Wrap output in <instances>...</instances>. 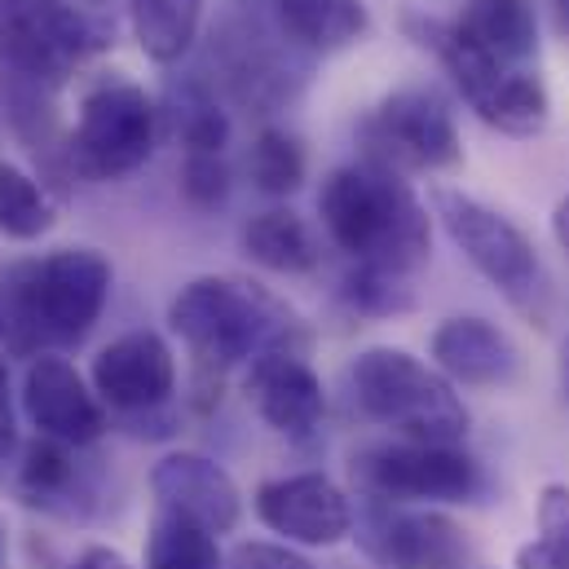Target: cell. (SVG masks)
Here are the masks:
<instances>
[{
    "instance_id": "obj_1",
    "label": "cell",
    "mask_w": 569,
    "mask_h": 569,
    "mask_svg": "<svg viewBox=\"0 0 569 569\" xmlns=\"http://www.w3.org/2000/svg\"><path fill=\"white\" fill-rule=\"evenodd\" d=\"M111 296V266L93 248H62L0 274V349L40 358L53 345H80Z\"/></svg>"
},
{
    "instance_id": "obj_2",
    "label": "cell",
    "mask_w": 569,
    "mask_h": 569,
    "mask_svg": "<svg viewBox=\"0 0 569 569\" xmlns=\"http://www.w3.org/2000/svg\"><path fill=\"white\" fill-rule=\"evenodd\" d=\"M318 212L331 243L358 266L407 274L428 257L425 203L393 168H380L371 159L336 168L318 194Z\"/></svg>"
},
{
    "instance_id": "obj_3",
    "label": "cell",
    "mask_w": 569,
    "mask_h": 569,
    "mask_svg": "<svg viewBox=\"0 0 569 569\" xmlns=\"http://www.w3.org/2000/svg\"><path fill=\"white\" fill-rule=\"evenodd\" d=\"M168 327L186 340L199 371H230L234 362L261 358L279 349L291 331V313L283 305L243 279H194L168 305Z\"/></svg>"
},
{
    "instance_id": "obj_4",
    "label": "cell",
    "mask_w": 569,
    "mask_h": 569,
    "mask_svg": "<svg viewBox=\"0 0 569 569\" xmlns=\"http://www.w3.org/2000/svg\"><path fill=\"white\" fill-rule=\"evenodd\" d=\"M349 393L367 420L402 432L407 441L455 446L468 432V411L450 389V380L393 345H376L353 358Z\"/></svg>"
},
{
    "instance_id": "obj_5",
    "label": "cell",
    "mask_w": 569,
    "mask_h": 569,
    "mask_svg": "<svg viewBox=\"0 0 569 569\" xmlns=\"http://www.w3.org/2000/svg\"><path fill=\"white\" fill-rule=\"evenodd\" d=\"M116 31V0H0V58L31 84H62Z\"/></svg>"
},
{
    "instance_id": "obj_6",
    "label": "cell",
    "mask_w": 569,
    "mask_h": 569,
    "mask_svg": "<svg viewBox=\"0 0 569 569\" xmlns=\"http://www.w3.org/2000/svg\"><path fill=\"white\" fill-rule=\"evenodd\" d=\"M432 212L441 221V230L455 239V248L468 257V266L495 287L517 313L543 322L548 318V300L552 283L548 270L535 252V243L495 208H486L481 199L437 186L432 190Z\"/></svg>"
},
{
    "instance_id": "obj_7",
    "label": "cell",
    "mask_w": 569,
    "mask_h": 569,
    "mask_svg": "<svg viewBox=\"0 0 569 569\" xmlns=\"http://www.w3.org/2000/svg\"><path fill=\"white\" fill-rule=\"evenodd\" d=\"M159 107L150 102L142 84L124 76H102L84 102L71 133V163L84 177H124L142 168L154 150Z\"/></svg>"
},
{
    "instance_id": "obj_8",
    "label": "cell",
    "mask_w": 569,
    "mask_h": 569,
    "mask_svg": "<svg viewBox=\"0 0 569 569\" xmlns=\"http://www.w3.org/2000/svg\"><path fill=\"white\" fill-rule=\"evenodd\" d=\"M367 159L393 172H441L463 159L459 129L432 89H398L362 120Z\"/></svg>"
},
{
    "instance_id": "obj_9",
    "label": "cell",
    "mask_w": 569,
    "mask_h": 569,
    "mask_svg": "<svg viewBox=\"0 0 569 569\" xmlns=\"http://www.w3.org/2000/svg\"><path fill=\"white\" fill-rule=\"evenodd\" d=\"M353 481L385 503L407 499H468L477 490V463L455 446L432 441H393L367 446L349 463Z\"/></svg>"
},
{
    "instance_id": "obj_10",
    "label": "cell",
    "mask_w": 569,
    "mask_h": 569,
    "mask_svg": "<svg viewBox=\"0 0 569 569\" xmlns=\"http://www.w3.org/2000/svg\"><path fill=\"white\" fill-rule=\"evenodd\" d=\"M358 543L385 569H459L463 566V530L441 512H402L385 499L358 521Z\"/></svg>"
},
{
    "instance_id": "obj_11",
    "label": "cell",
    "mask_w": 569,
    "mask_h": 569,
    "mask_svg": "<svg viewBox=\"0 0 569 569\" xmlns=\"http://www.w3.org/2000/svg\"><path fill=\"white\" fill-rule=\"evenodd\" d=\"M257 517L274 535H287L291 543H309V548H331L345 535H353V508L322 472L266 481L257 490Z\"/></svg>"
},
{
    "instance_id": "obj_12",
    "label": "cell",
    "mask_w": 569,
    "mask_h": 569,
    "mask_svg": "<svg viewBox=\"0 0 569 569\" xmlns=\"http://www.w3.org/2000/svg\"><path fill=\"white\" fill-rule=\"evenodd\" d=\"M150 490H154L163 512L186 517V521H194L212 535H226V530L239 526V508H243L239 486L208 455H194V450L163 455L150 472Z\"/></svg>"
},
{
    "instance_id": "obj_13",
    "label": "cell",
    "mask_w": 569,
    "mask_h": 569,
    "mask_svg": "<svg viewBox=\"0 0 569 569\" xmlns=\"http://www.w3.org/2000/svg\"><path fill=\"white\" fill-rule=\"evenodd\" d=\"M172 385H177V367L154 331H129L93 358V393L116 411L129 416L154 411L168 402Z\"/></svg>"
},
{
    "instance_id": "obj_14",
    "label": "cell",
    "mask_w": 569,
    "mask_h": 569,
    "mask_svg": "<svg viewBox=\"0 0 569 569\" xmlns=\"http://www.w3.org/2000/svg\"><path fill=\"white\" fill-rule=\"evenodd\" d=\"M22 402H27L31 425L62 446H84L107 428L98 393H89L84 376L67 358H53V353H40L27 367Z\"/></svg>"
},
{
    "instance_id": "obj_15",
    "label": "cell",
    "mask_w": 569,
    "mask_h": 569,
    "mask_svg": "<svg viewBox=\"0 0 569 569\" xmlns=\"http://www.w3.org/2000/svg\"><path fill=\"white\" fill-rule=\"evenodd\" d=\"M248 398L261 411V420L274 432H287V437H309L313 428L322 425V411H327L318 376L309 371L305 358H296L283 345L266 349L261 358H252Z\"/></svg>"
},
{
    "instance_id": "obj_16",
    "label": "cell",
    "mask_w": 569,
    "mask_h": 569,
    "mask_svg": "<svg viewBox=\"0 0 569 569\" xmlns=\"http://www.w3.org/2000/svg\"><path fill=\"white\" fill-rule=\"evenodd\" d=\"M432 362L446 380L468 389H499L517 380V345L486 318H446L432 331Z\"/></svg>"
},
{
    "instance_id": "obj_17",
    "label": "cell",
    "mask_w": 569,
    "mask_h": 569,
    "mask_svg": "<svg viewBox=\"0 0 569 569\" xmlns=\"http://www.w3.org/2000/svg\"><path fill=\"white\" fill-rule=\"evenodd\" d=\"M450 27L468 49L512 71H526V62L539 53V22L530 0H468Z\"/></svg>"
},
{
    "instance_id": "obj_18",
    "label": "cell",
    "mask_w": 569,
    "mask_h": 569,
    "mask_svg": "<svg viewBox=\"0 0 569 569\" xmlns=\"http://www.w3.org/2000/svg\"><path fill=\"white\" fill-rule=\"evenodd\" d=\"M287 44L309 53H340L367 31L362 0H270Z\"/></svg>"
},
{
    "instance_id": "obj_19",
    "label": "cell",
    "mask_w": 569,
    "mask_h": 569,
    "mask_svg": "<svg viewBox=\"0 0 569 569\" xmlns=\"http://www.w3.org/2000/svg\"><path fill=\"white\" fill-rule=\"evenodd\" d=\"M159 116L168 133L186 146V154H221V146L230 138V120L203 80H172Z\"/></svg>"
},
{
    "instance_id": "obj_20",
    "label": "cell",
    "mask_w": 569,
    "mask_h": 569,
    "mask_svg": "<svg viewBox=\"0 0 569 569\" xmlns=\"http://www.w3.org/2000/svg\"><path fill=\"white\" fill-rule=\"evenodd\" d=\"M203 4L208 0H129V22L146 58L159 67L181 62L199 36Z\"/></svg>"
},
{
    "instance_id": "obj_21",
    "label": "cell",
    "mask_w": 569,
    "mask_h": 569,
    "mask_svg": "<svg viewBox=\"0 0 569 569\" xmlns=\"http://www.w3.org/2000/svg\"><path fill=\"white\" fill-rule=\"evenodd\" d=\"M243 248L257 266H266L274 274H309L318 266V243H313L309 226L283 208L252 217L243 226Z\"/></svg>"
},
{
    "instance_id": "obj_22",
    "label": "cell",
    "mask_w": 569,
    "mask_h": 569,
    "mask_svg": "<svg viewBox=\"0 0 569 569\" xmlns=\"http://www.w3.org/2000/svg\"><path fill=\"white\" fill-rule=\"evenodd\" d=\"M217 539L212 530L159 512V521L150 526V543H146V569H217Z\"/></svg>"
},
{
    "instance_id": "obj_23",
    "label": "cell",
    "mask_w": 569,
    "mask_h": 569,
    "mask_svg": "<svg viewBox=\"0 0 569 569\" xmlns=\"http://www.w3.org/2000/svg\"><path fill=\"white\" fill-rule=\"evenodd\" d=\"M53 230V203L36 177L18 163H0V234L9 239H40Z\"/></svg>"
},
{
    "instance_id": "obj_24",
    "label": "cell",
    "mask_w": 569,
    "mask_h": 569,
    "mask_svg": "<svg viewBox=\"0 0 569 569\" xmlns=\"http://www.w3.org/2000/svg\"><path fill=\"white\" fill-rule=\"evenodd\" d=\"M517 569H569V486H543L539 539L517 552Z\"/></svg>"
},
{
    "instance_id": "obj_25",
    "label": "cell",
    "mask_w": 569,
    "mask_h": 569,
    "mask_svg": "<svg viewBox=\"0 0 569 569\" xmlns=\"http://www.w3.org/2000/svg\"><path fill=\"white\" fill-rule=\"evenodd\" d=\"M248 172H252L257 190H266V194H291V190H300V181H305V150H300V142H296L291 133H283V129H266V133L252 142Z\"/></svg>"
},
{
    "instance_id": "obj_26",
    "label": "cell",
    "mask_w": 569,
    "mask_h": 569,
    "mask_svg": "<svg viewBox=\"0 0 569 569\" xmlns=\"http://www.w3.org/2000/svg\"><path fill=\"white\" fill-rule=\"evenodd\" d=\"M345 296L367 309V313H398V309H411V291L402 283V274L393 270H380V266H358V274H349Z\"/></svg>"
},
{
    "instance_id": "obj_27",
    "label": "cell",
    "mask_w": 569,
    "mask_h": 569,
    "mask_svg": "<svg viewBox=\"0 0 569 569\" xmlns=\"http://www.w3.org/2000/svg\"><path fill=\"white\" fill-rule=\"evenodd\" d=\"M230 194V172L221 163V154H186L181 163V199L199 212L221 208Z\"/></svg>"
},
{
    "instance_id": "obj_28",
    "label": "cell",
    "mask_w": 569,
    "mask_h": 569,
    "mask_svg": "<svg viewBox=\"0 0 569 569\" xmlns=\"http://www.w3.org/2000/svg\"><path fill=\"white\" fill-rule=\"evenodd\" d=\"M71 481V455L62 441H36L27 450V463H22V486L40 499V495H58L62 486Z\"/></svg>"
},
{
    "instance_id": "obj_29",
    "label": "cell",
    "mask_w": 569,
    "mask_h": 569,
    "mask_svg": "<svg viewBox=\"0 0 569 569\" xmlns=\"http://www.w3.org/2000/svg\"><path fill=\"white\" fill-rule=\"evenodd\" d=\"M234 569H309L305 557L287 552L279 543H239L234 557H230Z\"/></svg>"
},
{
    "instance_id": "obj_30",
    "label": "cell",
    "mask_w": 569,
    "mask_h": 569,
    "mask_svg": "<svg viewBox=\"0 0 569 569\" xmlns=\"http://www.w3.org/2000/svg\"><path fill=\"white\" fill-rule=\"evenodd\" d=\"M18 441V425H13V393H9V367L0 362V468L9 463Z\"/></svg>"
},
{
    "instance_id": "obj_31",
    "label": "cell",
    "mask_w": 569,
    "mask_h": 569,
    "mask_svg": "<svg viewBox=\"0 0 569 569\" xmlns=\"http://www.w3.org/2000/svg\"><path fill=\"white\" fill-rule=\"evenodd\" d=\"M71 569H133L120 552H111V548H89V552H80V561Z\"/></svg>"
},
{
    "instance_id": "obj_32",
    "label": "cell",
    "mask_w": 569,
    "mask_h": 569,
    "mask_svg": "<svg viewBox=\"0 0 569 569\" xmlns=\"http://www.w3.org/2000/svg\"><path fill=\"white\" fill-rule=\"evenodd\" d=\"M552 234H557V243H561V252L569 257V194L557 203V212H552Z\"/></svg>"
},
{
    "instance_id": "obj_33",
    "label": "cell",
    "mask_w": 569,
    "mask_h": 569,
    "mask_svg": "<svg viewBox=\"0 0 569 569\" xmlns=\"http://www.w3.org/2000/svg\"><path fill=\"white\" fill-rule=\"evenodd\" d=\"M552 9H557V27H561V36L569 40V0H552Z\"/></svg>"
},
{
    "instance_id": "obj_34",
    "label": "cell",
    "mask_w": 569,
    "mask_h": 569,
    "mask_svg": "<svg viewBox=\"0 0 569 569\" xmlns=\"http://www.w3.org/2000/svg\"><path fill=\"white\" fill-rule=\"evenodd\" d=\"M566 393H569V345H566Z\"/></svg>"
},
{
    "instance_id": "obj_35",
    "label": "cell",
    "mask_w": 569,
    "mask_h": 569,
    "mask_svg": "<svg viewBox=\"0 0 569 569\" xmlns=\"http://www.w3.org/2000/svg\"><path fill=\"white\" fill-rule=\"evenodd\" d=\"M0 552H4V543H0Z\"/></svg>"
},
{
    "instance_id": "obj_36",
    "label": "cell",
    "mask_w": 569,
    "mask_h": 569,
    "mask_svg": "<svg viewBox=\"0 0 569 569\" xmlns=\"http://www.w3.org/2000/svg\"><path fill=\"white\" fill-rule=\"evenodd\" d=\"M459 569H463V566H459Z\"/></svg>"
}]
</instances>
